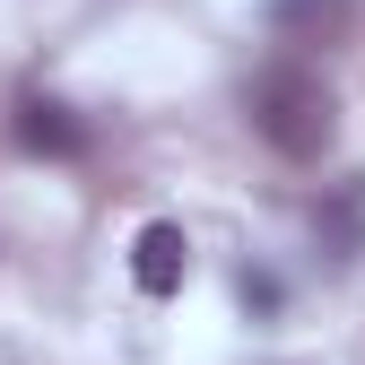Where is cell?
<instances>
[{"mask_svg": "<svg viewBox=\"0 0 365 365\" xmlns=\"http://www.w3.org/2000/svg\"><path fill=\"white\" fill-rule=\"evenodd\" d=\"M244 113H252V130H261L287 165H313V157L339 140V96H331V78L313 70L304 53L261 61V78L244 87Z\"/></svg>", "mask_w": 365, "mask_h": 365, "instance_id": "obj_1", "label": "cell"}, {"mask_svg": "<svg viewBox=\"0 0 365 365\" xmlns=\"http://www.w3.org/2000/svg\"><path fill=\"white\" fill-rule=\"evenodd\" d=\"M9 130H18V148H26V157H53V165H70V157H87V148H96V130H87L61 96H26Z\"/></svg>", "mask_w": 365, "mask_h": 365, "instance_id": "obj_2", "label": "cell"}, {"mask_svg": "<svg viewBox=\"0 0 365 365\" xmlns=\"http://www.w3.org/2000/svg\"><path fill=\"white\" fill-rule=\"evenodd\" d=\"M182 269H192V235H182L174 217H148L140 244H130V279H140V296H174Z\"/></svg>", "mask_w": 365, "mask_h": 365, "instance_id": "obj_3", "label": "cell"}, {"mask_svg": "<svg viewBox=\"0 0 365 365\" xmlns=\"http://www.w3.org/2000/svg\"><path fill=\"white\" fill-rule=\"evenodd\" d=\"M356 0H269V35L279 43H339Z\"/></svg>", "mask_w": 365, "mask_h": 365, "instance_id": "obj_4", "label": "cell"}, {"mask_svg": "<svg viewBox=\"0 0 365 365\" xmlns=\"http://www.w3.org/2000/svg\"><path fill=\"white\" fill-rule=\"evenodd\" d=\"M313 226H322V244H331L339 261H356V244H365V182L348 174L339 192H331V209H313Z\"/></svg>", "mask_w": 365, "mask_h": 365, "instance_id": "obj_5", "label": "cell"}]
</instances>
